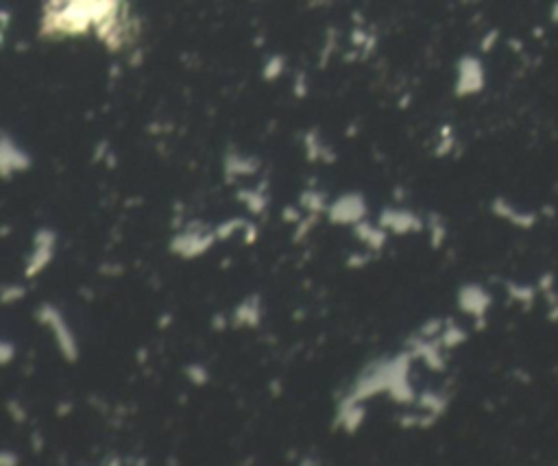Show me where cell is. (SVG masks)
Masks as SVG:
<instances>
[{"instance_id":"6da1fadb","label":"cell","mask_w":558,"mask_h":466,"mask_svg":"<svg viewBox=\"0 0 558 466\" xmlns=\"http://www.w3.org/2000/svg\"><path fill=\"white\" fill-rule=\"evenodd\" d=\"M482 88V70L478 66V62L473 59H465L462 66H460V83H458V90L460 94L465 92H473Z\"/></svg>"},{"instance_id":"7a4b0ae2","label":"cell","mask_w":558,"mask_h":466,"mask_svg":"<svg viewBox=\"0 0 558 466\" xmlns=\"http://www.w3.org/2000/svg\"><path fill=\"white\" fill-rule=\"evenodd\" d=\"M279 72H282V59H279V57H273V59L268 62L264 74H266V78H273V76L279 74Z\"/></svg>"}]
</instances>
